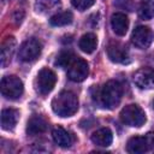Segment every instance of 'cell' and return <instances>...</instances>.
<instances>
[{
    "label": "cell",
    "instance_id": "277c9868",
    "mask_svg": "<svg viewBox=\"0 0 154 154\" xmlns=\"http://www.w3.org/2000/svg\"><path fill=\"white\" fill-rule=\"evenodd\" d=\"M0 87H1V94L6 99H10V100L19 99L24 90L23 82L19 79V77L13 76V75L2 77Z\"/></svg>",
    "mask_w": 154,
    "mask_h": 154
},
{
    "label": "cell",
    "instance_id": "603a6c76",
    "mask_svg": "<svg viewBox=\"0 0 154 154\" xmlns=\"http://www.w3.org/2000/svg\"><path fill=\"white\" fill-rule=\"evenodd\" d=\"M72 6L78 11H84L95 4V0H71Z\"/></svg>",
    "mask_w": 154,
    "mask_h": 154
},
{
    "label": "cell",
    "instance_id": "7402d4cb",
    "mask_svg": "<svg viewBox=\"0 0 154 154\" xmlns=\"http://www.w3.org/2000/svg\"><path fill=\"white\" fill-rule=\"evenodd\" d=\"M75 59V55L71 53V52H61L58 57H57V60H55V65L57 66H60V67H66L70 65V63Z\"/></svg>",
    "mask_w": 154,
    "mask_h": 154
},
{
    "label": "cell",
    "instance_id": "e0dca14e",
    "mask_svg": "<svg viewBox=\"0 0 154 154\" xmlns=\"http://www.w3.org/2000/svg\"><path fill=\"white\" fill-rule=\"evenodd\" d=\"M52 137H53L54 142H55L58 146L63 147V148L70 147V146L72 144V142H73L72 135H71L67 130H65L64 128H61V126H57V128L53 129V131H52Z\"/></svg>",
    "mask_w": 154,
    "mask_h": 154
},
{
    "label": "cell",
    "instance_id": "30bf717a",
    "mask_svg": "<svg viewBox=\"0 0 154 154\" xmlns=\"http://www.w3.org/2000/svg\"><path fill=\"white\" fill-rule=\"evenodd\" d=\"M134 83L140 89H153L154 88V69L141 67L134 73Z\"/></svg>",
    "mask_w": 154,
    "mask_h": 154
},
{
    "label": "cell",
    "instance_id": "6da1fadb",
    "mask_svg": "<svg viewBox=\"0 0 154 154\" xmlns=\"http://www.w3.org/2000/svg\"><path fill=\"white\" fill-rule=\"evenodd\" d=\"M52 109L59 117H71L78 109V99L72 91L64 90L53 97Z\"/></svg>",
    "mask_w": 154,
    "mask_h": 154
},
{
    "label": "cell",
    "instance_id": "5bb4252c",
    "mask_svg": "<svg viewBox=\"0 0 154 154\" xmlns=\"http://www.w3.org/2000/svg\"><path fill=\"white\" fill-rule=\"evenodd\" d=\"M19 119V111L14 108H5L1 112V128L4 130H13Z\"/></svg>",
    "mask_w": 154,
    "mask_h": 154
},
{
    "label": "cell",
    "instance_id": "7c38bea8",
    "mask_svg": "<svg viewBox=\"0 0 154 154\" xmlns=\"http://www.w3.org/2000/svg\"><path fill=\"white\" fill-rule=\"evenodd\" d=\"M48 129V122L38 114L32 116L26 124V134L30 136H35V135H40L43 134L46 130Z\"/></svg>",
    "mask_w": 154,
    "mask_h": 154
},
{
    "label": "cell",
    "instance_id": "cb8c5ba5",
    "mask_svg": "<svg viewBox=\"0 0 154 154\" xmlns=\"http://www.w3.org/2000/svg\"><path fill=\"white\" fill-rule=\"evenodd\" d=\"M153 106H154V102H153Z\"/></svg>",
    "mask_w": 154,
    "mask_h": 154
},
{
    "label": "cell",
    "instance_id": "ac0fdd59",
    "mask_svg": "<svg viewBox=\"0 0 154 154\" xmlns=\"http://www.w3.org/2000/svg\"><path fill=\"white\" fill-rule=\"evenodd\" d=\"M78 46L81 48V51H83L84 53H93L96 47H97V37L93 34V32H88V34H84L81 38H79V42H78Z\"/></svg>",
    "mask_w": 154,
    "mask_h": 154
},
{
    "label": "cell",
    "instance_id": "8fae6325",
    "mask_svg": "<svg viewBox=\"0 0 154 154\" xmlns=\"http://www.w3.org/2000/svg\"><path fill=\"white\" fill-rule=\"evenodd\" d=\"M107 55L113 63H125L129 58L126 47L120 42H109L107 46Z\"/></svg>",
    "mask_w": 154,
    "mask_h": 154
},
{
    "label": "cell",
    "instance_id": "4fadbf2b",
    "mask_svg": "<svg viewBox=\"0 0 154 154\" xmlns=\"http://www.w3.org/2000/svg\"><path fill=\"white\" fill-rule=\"evenodd\" d=\"M111 25L113 31L117 35L124 36L129 29V19L124 13L117 12V13H113L111 17Z\"/></svg>",
    "mask_w": 154,
    "mask_h": 154
},
{
    "label": "cell",
    "instance_id": "44dd1931",
    "mask_svg": "<svg viewBox=\"0 0 154 154\" xmlns=\"http://www.w3.org/2000/svg\"><path fill=\"white\" fill-rule=\"evenodd\" d=\"M142 19H150L154 17V0H142L138 10Z\"/></svg>",
    "mask_w": 154,
    "mask_h": 154
},
{
    "label": "cell",
    "instance_id": "7a4b0ae2",
    "mask_svg": "<svg viewBox=\"0 0 154 154\" xmlns=\"http://www.w3.org/2000/svg\"><path fill=\"white\" fill-rule=\"evenodd\" d=\"M123 87L118 81H108L103 84L100 90V101L101 105L108 109L116 108L122 100Z\"/></svg>",
    "mask_w": 154,
    "mask_h": 154
},
{
    "label": "cell",
    "instance_id": "ba28073f",
    "mask_svg": "<svg viewBox=\"0 0 154 154\" xmlns=\"http://www.w3.org/2000/svg\"><path fill=\"white\" fill-rule=\"evenodd\" d=\"M89 73V65L88 63L79 58L75 57V59L67 66V77L73 82H82L88 77Z\"/></svg>",
    "mask_w": 154,
    "mask_h": 154
},
{
    "label": "cell",
    "instance_id": "9a60e30c",
    "mask_svg": "<svg viewBox=\"0 0 154 154\" xmlns=\"http://www.w3.org/2000/svg\"><path fill=\"white\" fill-rule=\"evenodd\" d=\"M16 48V40L13 36H7L1 43V66L5 67L11 61Z\"/></svg>",
    "mask_w": 154,
    "mask_h": 154
},
{
    "label": "cell",
    "instance_id": "52a82bcc",
    "mask_svg": "<svg viewBox=\"0 0 154 154\" xmlns=\"http://www.w3.org/2000/svg\"><path fill=\"white\" fill-rule=\"evenodd\" d=\"M42 51V45L36 38H29L24 41L18 51V59L24 63H30L36 60Z\"/></svg>",
    "mask_w": 154,
    "mask_h": 154
},
{
    "label": "cell",
    "instance_id": "d6986e66",
    "mask_svg": "<svg viewBox=\"0 0 154 154\" xmlns=\"http://www.w3.org/2000/svg\"><path fill=\"white\" fill-rule=\"evenodd\" d=\"M60 6V0H36L35 10L38 13H48Z\"/></svg>",
    "mask_w": 154,
    "mask_h": 154
},
{
    "label": "cell",
    "instance_id": "2e32d148",
    "mask_svg": "<svg viewBox=\"0 0 154 154\" xmlns=\"http://www.w3.org/2000/svg\"><path fill=\"white\" fill-rule=\"evenodd\" d=\"M113 141V134L108 128H101L91 135V142L99 147H108Z\"/></svg>",
    "mask_w": 154,
    "mask_h": 154
},
{
    "label": "cell",
    "instance_id": "ffe728a7",
    "mask_svg": "<svg viewBox=\"0 0 154 154\" xmlns=\"http://www.w3.org/2000/svg\"><path fill=\"white\" fill-rule=\"evenodd\" d=\"M72 19H73L72 13L70 11H64V12H59L54 14L53 17H51L49 23L53 26H64V25L72 23Z\"/></svg>",
    "mask_w": 154,
    "mask_h": 154
},
{
    "label": "cell",
    "instance_id": "5b68a950",
    "mask_svg": "<svg viewBox=\"0 0 154 154\" xmlns=\"http://www.w3.org/2000/svg\"><path fill=\"white\" fill-rule=\"evenodd\" d=\"M57 83V75L48 67L40 70L35 79V89L40 95L49 94Z\"/></svg>",
    "mask_w": 154,
    "mask_h": 154
},
{
    "label": "cell",
    "instance_id": "3957f363",
    "mask_svg": "<svg viewBox=\"0 0 154 154\" xmlns=\"http://www.w3.org/2000/svg\"><path fill=\"white\" fill-rule=\"evenodd\" d=\"M120 119L122 122L128 125V126H135V128H140L142 126L144 123H146V113L144 111L135 105V103H131V105H128L125 106L122 111H120Z\"/></svg>",
    "mask_w": 154,
    "mask_h": 154
},
{
    "label": "cell",
    "instance_id": "9c48e42d",
    "mask_svg": "<svg viewBox=\"0 0 154 154\" xmlns=\"http://www.w3.org/2000/svg\"><path fill=\"white\" fill-rule=\"evenodd\" d=\"M154 40V32L146 25H138L131 35V41L135 47L140 49H147Z\"/></svg>",
    "mask_w": 154,
    "mask_h": 154
},
{
    "label": "cell",
    "instance_id": "8992f818",
    "mask_svg": "<svg viewBox=\"0 0 154 154\" xmlns=\"http://www.w3.org/2000/svg\"><path fill=\"white\" fill-rule=\"evenodd\" d=\"M126 150L134 154L146 153L148 150H154V134L149 132L146 136H134L128 141Z\"/></svg>",
    "mask_w": 154,
    "mask_h": 154
}]
</instances>
